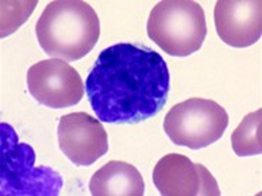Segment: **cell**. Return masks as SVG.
I'll return each instance as SVG.
<instances>
[{
    "label": "cell",
    "mask_w": 262,
    "mask_h": 196,
    "mask_svg": "<svg viewBox=\"0 0 262 196\" xmlns=\"http://www.w3.org/2000/svg\"><path fill=\"white\" fill-rule=\"evenodd\" d=\"M228 124L229 117L223 105L194 97L171 107L164 119V131L178 146L203 150L223 137Z\"/></svg>",
    "instance_id": "obj_5"
},
{
    "label": "cell",
    "mask_w": 262,
    "mask_h": 196,
    "mask_svg": "<svg viewBox=\"0 0 262 196\" xmlns=\"http://www.w3.org/2000/svg\"><path fill=\"white\" fill-rule=\"evenodd\" d=\"M36 152L20 142L12 125L0 124V195L57 196L63 178L49 166H34Z\"/></svg>",
    "instance_id": "obj_3"
},
{
    "label": "cell",
    "mask_w": 262,
    "mask_h": 196,
    "mask_svg": "<svg viewBox=\"0 0 262 196\" xmlns=\"http://www.w3.org/2000/svg\"><path fill=\"white\" fill-rule=\"evenodd\" d=\"M262 110L245 115L231 135L232 150L238 157H254L262 152Z\"/></svg>",
    "instance_id": "obj_11"
},
{
    "label": "cell",
    "mask_w": 262,
    "mask_h": 196,
    "mask_svg": "<svg viewBox=\"0 0 262 196\" xmlns=\"http://www.w3.org/2000/svg\"><path fill=\"white\" fill-rule=\"evenodd\" d=\"M89 188L93 196H143L145 185L134 165L110 161L93 175Z\"/></svg>",
    "instance_id": "obj_10"
},
{
    "label": "cell",
    "mask_w": 262,
    "mask_h": 196,
    "mask_svg": "<svg viewBox=\"0 0 262 196\" xmlns=\"http://www.w3.org/2000/svg\"><path fill=\"white\" fill-rule=\"evenodd\" d=\"M214 21L225 44L236 48L252 46L262 36L261 0H218Z\"/></svg>",
    "instance_id": "obj_9"
},
{
    "label": "cell",
    "mask_w": 262,
    "mask_h": 196,
    "mask_svg": "<svg viewBox=\"0 0 262 196\" xmlns=\"http://www.w3.org/2000/svg\"><path fill=\"white\" fill-rule=\"evenodd\" d=\"M147 34L172 57L196 53L207 37L203 6L192 0H163L152 7L147 20Z\"/></svg>",
    "instance_id": "obj_4"
},
{
    "label": "cell",
    "mask_w": 262,
    "mask_h": 196,
    "mask_svg": "<svg viewBox=\"0 0 262 196\" xmlns=\"http://www.w3.org/2000/svg\"><path fill=\"white\" fill-rule=\"evenodd\" d=\"M36 36L50 59L77 61L97 44L100 20L83 0H56L47 5L37 20Z\"/></svg>",
    "instance_id": "obj_2"
},
{
    "label": "cell",
    "mask_w": 262,
    "mask_h": 196,
    "mask_svg": "<svg viewBox=\"0 0 262 196\" xmlns=\"http://www.w3.org/2000/svg\"><path fill=\"white\" fill-rule=\"evenodd\" d=\"M170 92L161 54L138 43L104 48L85 80V95L100 121L137 124L157 115Z\"/></svg>",
    "instance_id": "obj_1"
},
{
    "label": "cell",
    "mask_w": 262,
    "mask_h": 196,
    "mask_svg": "<svg viewBox=\"0 0 262 196\" xmlns=\"http://www.w3.org/2000/svg\"><path fill=\"white\" fill-rule=\"evenodd\" d=\"M37 6V2H2V37L9 34L25 23Z\"/></svg>",
    "instance_id": "obj_12"
},
{
    "label": "cell",
    "mask_w": 262,
    "mask_h": 196,
    "mask_svg": "<svg viewBox=\"0 0 262 196\" xmlns=\"http://www.w3.org/2000/svg\"><path fill=\"white\" fill-rule=\"evenodd\" d=\"M27 88L39 104L60 110L79 104L85 85L77 70L67 61L47 59L29 68Z\"/></svg>",
    "instance_id": "obj_6"
},
{
    "label": "cell",
    "mask_w": 262,
    "mask_h": 196,
    "mask_svg": "<svg viewBox=\"0 0 262 196\" xmlns=\"http://www.w3.org/2000/svg\"><path fill=\"white\" fill-rule=\"evenodd\" d=\"M152 182L163 196H220L215 178L201 163L168 154L154 166Z\"/></svg>",
    "instance_id": "obj_7"
},
{
    "label": "cell",
    "mask_w": 262,
    "mask_h": 196,
    "mask_svg": "<svg viewBox=\"0 0 262 196\" xmlns=\"http://www.w3.org/2000/svg\"><path fill=\"white\" fill-rule=\"evenodd\" d=\"M57 138L61 152L77 166H90L108 151L104 127L87 112H73L60 118Z\"/></svg>",
    "instance_id": "obj_8"
}]
</instances>
